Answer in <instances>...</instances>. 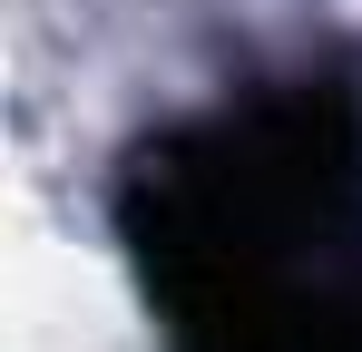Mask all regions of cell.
Segmentation results:
<instances>
[{"label": "cell", "instance_id": "6da1fadb", "mask_svg": "<svg viewBox=\"0 0 362 352\" xmlns=\"http://www.w3.org/2000/svg\"><path fill=\"white\" fill-rule=\"evenodd\" d=\"M167 352H362V88L284 78L118 167Z\"/></svg>", "mask_w": 362, "mask_h": 352}]
</instances>
